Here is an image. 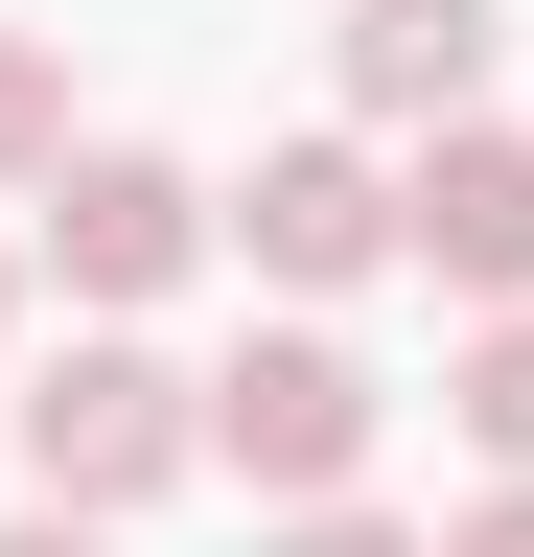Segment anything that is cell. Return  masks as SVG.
<instances>
[{"label": "cell", "mask_w": 534, "mask_h": 557, "mask_svg": "<svg viewBox=\"0 0 534 557\" xmlns=\"http://www.w3.org/2000/svg\"><path fill=\"white\" fill-rule=\"evenodd\" d=\"M464 94H488V0H349V116L464 139Z\"/></svg>", "instance_id": "8992f818"}, {"label": "cell", "mask_w": 534, "mask_h": 557, "mask_svg": "<svg viewBox=\"0 0 534 557\" xmlns=\"http://www.w3.org/2000/svg\"><path fill=\"white\" fill-rule=\"evenodd\" d=\"M256 557H419V534H395V511H280Z\"/></svg>", "instance_id": "9c48e42d"}, {"label": "cell", "mask_w": 534, "mask_h": 557, "mask_svg": "<svg viewBox=\"0 0 534 557\" xmlns=\"http://www.w3.org/2000/svg\"><path fill=\"white\" fill-rule=\"evenodd\" d=\"M0 186H71V70L0 47Z\"/></svg>", "instance_id": "ba28073f"}, {"label": "cell", "mask_w": 534, "mask_h": 557, "mask_svg": "<svg viewBox=\"0 0 534 557\" xmlns=\"http://www.w3.org/2000/svg\"><path fill=\"white\" fill-rule=\"evenodd\" d=\"M372 372H349V348H325V325H256L233 348V372H210V465H256V487H280V511H349V465H372Z\"/></svg>", "instance_id": "7a4b0ae2"}, {"label": "cell", "mask_w": 534, "mask_h": 557, "mask_svg": "<svg viewBox=\"0 0 534 557\" xmlns=\"http://www.w3.org/2000/svg\"><path fill=\"white\" fill-rule=\"evenodd\" d=\"M0 325H24V256H0Z\"/></svg>", "instance_id": "7c38bea8"}, {"label": "cell", "mask_w": 534, "mask_h": 557, "mask_svg": "<svg viewBox=\"0 0 534 557\" xmlns=\"http://www.w3.org/2000/svg\"><path fill=\"white\" fill-rule=\"evenodd\" d=\"M186 465H210V395H186L163 348H116V325L24 395V487H47L71 534H116V511H140V487H186Z\"/></svg>", "instance_id": "6da1fadb"}, {"label": "cell", "mask_w": 534, "mask_h": 557, "mask_svg": "<svg viewBox=\"0 0 534 557\" xmlns=\"http://www.w3.org/2000/svg\"><path fill=\"white\" fill-rule=\"evenodd\" d=\"M47 256H71V302H163V278L210 256V186H186V163H140V139H71Z\"/></svg>", "instance_id": "277c9868"}, {"label": "cell", "mask_w": 534, "mask_h": 557, "mask_svg": "<svg viewBox=\"0 0 534 557\" xmlns=\"http://www.w3.org/2000/svg\"><path fill=\"white\" fill-rule=\"evenodd\" d=\"M233 233H256V278H302V302H349V278L395 256V163H372V139H280V163L233 186Z\"/></svg>", "instance_id": "5b68a950"}, {"label": "cell", "mask_w": 534, "mask_h": 557, "mask_svg": "<svg viewBox=\"0 0 534 557\" xmlns=\"http://www.w3.org/2000/svg\"><path fill=\"white\" fill-rule=\"evenodd\" d=\"M395 256L442 278V302H488V325H534V139H419L395 163Z\"/></svg>", "instance_id": "3957f363"}, {"label": "cell", "mask_w": 534, "mask_h": 557, "mask_svg": "<svg viewBox=\"0 0 534 557\" xmlns=\"http://www.w3.org/2000/svg\"><path fill=\"white\" fill-rule=\"evenodd\" d=\"M442 557H534V487H488V511H464V534H442Z\"/></svg>", "instance_id": "30bf717a"}, {"label": "cell", "mask_w": 534, "mask_h": 557, "mask_svg": "<svg viewBox=\"0 0 534 557\" xmlns=\"http://www.w3.org/2000/svg\"><path fill=\"white\" fill-rule=\"evenodd\" d=\"M0 557H116V534H71V511H24V534H0Z\"/></svg>", "instance_id": "8fae6325"}, {"label": "cell", "mask_w": 534, "mask_h": 557, "mask_svg": "<svg viewBox=\"0 0 534 557\" xmlns=\"http://www.w3.org/2000/svg\"><path fill=\"white\" fill-rule=\"evenodd\" d=\"M442 418H464V442L534 487V325H488V348H464V372H442Z\"/></svg>", "instance_id": "52a82bcc"}]
</instances>
